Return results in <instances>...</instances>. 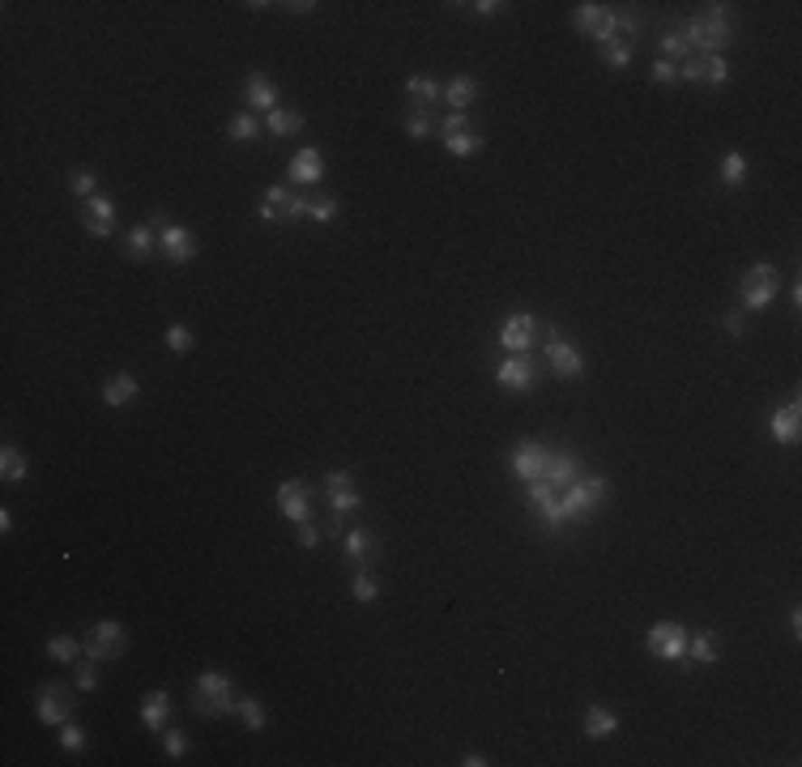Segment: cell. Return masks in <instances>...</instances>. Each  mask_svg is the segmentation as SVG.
<instances>
[{
    "instance_id": "obj_26",
    "label": "cell",
    "mask_w": 802,
    "mask_h": 767,
    "mask_svg": "<svg viewBox=\"0 0 802 767\" xmlns=\"http://www.w3.org/2000/svg\"><path fill=\"white\" fill-rule=\"evenodd\" d=\"M444 103H448V111H461V116H469V107L478 103V77L457 73L453 81L444 86Z\"/></svg>"
},
{
    "instance_id": "obj_9",
    "label": "cell",
    "mask_w": 802,
    "mask_h": 767,
    "mask_svg": "<svg viewBox=\"0 0 802 767\" xmlns=\"http://www.w3.org/2000/svg\"><path fill=\"white\" fill-rule=\"evenodd\" d=\"M546 362L560 379H580L585 376V354L576 341H563L555 324H546Z\"/></svg>"
},
{
    "instance_id": "obj_46",
    "label": "cell",
    "mask_w": 802,
    "mask_h": 767,
    "mask_svg": "<svg viewBox=\"0 0 802 767\" xmlns=\"http://www.w3.org/2000/svg\"><path fill=\"white\" fill-rule=\"evenodd\" d=\"M73 687H77V691H99V661H90V657H86V665H77Z\"/></svg>"
},
{
    "instance_id": "obj_19",
    "label": "cell",
    "mask_w": 802,
    "mask_h": 767,
    "mask_svg": "<svg viewBox=\"0 0 802 767\" xmlns=\"http://www.w3.org/2000/svg\"><path fill=\"white\" fill-rule=\"evenodd\" d=\"M287 180H290V188H316V183L325 180V158H320L316 145H303V150L290 158Z\"/></svg>"
},
{
    "instance_id": "obj_28",
    "label": "cell",
    "mask_w": 802,
    "mask_h": 767,
    "mask_svg": "<svg viewBox=\"0 0 802 767\" xmlns=\"http://www.w3.org/2000/svg\"><path fill=\"white\" fill-rule=\"evenodd\" d=\"M137 392H141V384H137V376H128V371H120V376H111L103 384V401L111 409H124L128 401H137Z\"/></svg>"
},
{
    "instance_id": "obj_43",
    "label": "cell",
    "mask_w": 802,
    "mask_h": 767,
    "mask_svg": "<svg viewBox=\"0 0 802 767\" xmlns=\"http://www.w3.org/2000/svg\"><path fill=\"white\" fill-rule=\"evenodd\" d=\"M56 742H61V751H69V754L86 751V729H81V725H73V721H64L61 729H56Z\"/></svg>"
},
{
    "instance_id": "obj_8",
    "label": "cell",
    "mask_w": 802,
    "mask_h": 767,
    "mask_svg": "<svg viewBox=\"0 0 802 767\" xmlns=\"http://www.w3.org/2000/svg\"><path fill=\"white\" fill-rule=\"evenodd\" d=\"M645 648L649 657L666 665H687V627L683 622H653L649 635H645Z\"/></svg>"
},
{
    "instance_id": "obj_47",
    "label": "cell",
    "mask_w": 802,
    "mask_h": 767,
    "mask_svg": "<svg viewBox=\"0 0 802 767\" xmlns=\"http://www.w3.org/2000/svg\"><path fill=\"white\" fill-rule=\"evenodd\" d=\"M163 751H167V759H184L188 754V737H184V729H163Z\"/></svg>"
},
{
    "instance_id": "obj_24",
    "label": "cell",
    "mask_w": 802,
    "mask_h": 767,
    "mask_svg": "<svg viewBox=\"0 0 802 767\" xmlns=\"http://www.w3.org/2000/svg\"><path fill=\"white\" fill-rule=\"evenodd\" d=\"M243 103H248V111H257V116H269L273 107H278V86H273L265 73H248V81H243Z\"/></svg>"
},
{
    "instance_id": "obj_1",
    "label": "cell",
    "mask_w": 802,
    "mask_h": 767,
    "mask_svg": "<svg viewBox=\"0 0 802 767\" xmlns=\"http://www.w3.org/2000/svg\"><path fill=\"white\" fill-rule=\"evenodd\" d=\"M730 5H709L700 17H692L687 26H683V39H687V47L696 51V56H722L730 47V39H734V31H730V17H726Z\"/></svg>"
},
{
    "instance_id": "obj_53",
    "label": "cell",
    "mask_w": 802,
    "mask_h": 767,
    "mask_svg": "<svg viewBox=\"0 0 802 767\" xmlns=\"http://www.w3.org/2000/svg\"><path fill=\"white\" fill-rule=\"evenodd\" d=\"M461 767H486V754L466 751V754H461Z\"/></svg>"
},
{
    "instance_id": "obj_15",
    "label": "cell",
    "mask_w": 802,
    "mask_h": 767,
    "mask_svg": "<svg viewBox=\"0 0 802 767\" xmlns=\"http://www.w3.org/2000/svg\"><path fill=\"white\" fill-rule=\"evenodd\" d=\"M342 555L354 572H372L380 563V538L372 528H350V533H342Z\"/></svg>"
},
{
    "instance_id": "obj_48",
    "label": "cell",
    "mask_w": 802,
    "mask_h": 767,
    "mask_svg": "<svg viewBox=\"0 0 802 767\" xmlns=\"http://www.w3.org/2000/svg\"><path fill=\"white\" fill-rule=\"evenodd\" d=\"M439 133V120L436 116H410L406 120V136H414V141H423V136Z\"/></svg>"
},
{
    "instance_id": "obj_50",
    "label": "cell",
    "mask_w": 802,
    "mask_h": 767,
    "mask_svg": "<svg viewBox=\"0 0 802 767\" xmlns=\"http://www.w3.org/2000/svg\"><path fill=\"white\" fill-rule=\"evenodd\" d=\"M295 542H299L303 550H316V546H320V528L312 525V520H303V525H295Z\"/></svg>"
},
{
    "instance_id": "obj_2",
    "label": "cell",
    "mask_w": 802,
    "mask_h": 767,
    "mask_svg": "<svg viewBox=\"0 0 802 767\" xmlns=\"http://www.w3.org/2000/svg\"><path fill=\"white\" fill-rule=\"evenodd\" d=\"M610 499V482L606 478H598V473H580V478L568 486L560 495V528H568V525H576V520H585L590 511H598Z\"/></svg>"
},
{
    "instance_id": "obj_25",
    "label": "cell",
    "mask_w": 802,
    "mask_h": 767,
    "mask_svg": "<svg viewBox=\"0 0 802 767\" xmlns=\"http://www.w3.org/2000/svg\"><path fill=\"white\" fill-rule=\"evenodd\" d=\"M141 725H146L154 737H163V729L171 725V695L167 691H150L141 699Z\"/></svg>"
},
{
    "instance_id": "obj_18",
    "label": "cell",
    "mask_w": 802,
    "mask_h": 767,
    "mask_svg": "<svg viewBox=\"0 0 802 767\" xmlns=\"http://www.w3.org/2000/svg\"><path fill=\"white\" fill-rule=\"evenodd\" d=\"M81 226L90 230L94 239H111L116 235V201L111 196H90L86 205H81Z\"/></svg>"
},
{
    "instance_id": "obj_27",
    "label": "cell",
    "mask_w": 802,
    "mask_h": 767,
    "mask_svg": "<svg viewBox=\"0 0 802 767\" xmlns=\"http://www.w3.org/2000/svg\"><path fill=\"white\" fill-rule=\"evenodd\" d=\"M154 252H158V226L154 222H141L124 235V256L128 260H150Z\"/></svg>"
},
{
    "instance_id": "obj_4",
    "label": "cell",
    "mask_w": 802,
    "mask_h": 767,
    "mask_svg": "<svg viewBox=\"0 0 802 767\" xmlns=\"http://www.w3.org/2000/svg\"><path fill=\"white\" fill-rule=\"evenodd\" d=\"M307 201H312V196H303L299 188L273 183V188H265V196L257 201V218L260 222H269V226L299 222V218H307Z\"/></svg>"
},
{
    "instance_id": "obj_16",
    "label": "cell",
    "mask_w": 802,
    "mask_h": 767,
    "mask_svg": "<svg viewBox=\"0 0 802 767\" xmlns=\"http://www.w3.org/2000/svg\"><path fill=\"white\" fill-rule=\"evenodd\" d=\"M495 384L504 392H530L538 384V367H533L530 354H508V359L495 362Z\"/></svg>"
},
{
    "instance_id": "obj_37",
    "label": "cell",
    "mask_w": 802,
    "mask_h": 767,
    "mask_svg": "<svg viewBox=\"0 0 802 767\" xmlns=\"http://www.w3.org/2000/svg\"><path fill=\"white\" fill-rule=\"evenodd\" d=\"M77 652H86V648L77 644L73 635H52V640H47V661L73 665V661H77Z\"/></svg>"
},
{
    "instance_id": "obj_49",
    "label": "cell",
    "mask_w": 802,
    "mask_h": 767,
    "mask_svg": "<svg viewBox=\"0 0 802 767\" xmlns=\"http://www.w3.org/2000/svg\"><path fill=\"white\" fill-rule=\"evenodd\" d=\"M453 9H469L474 17H495V14H504L508 5H504V0H474V5H453Z\"/></svg>"
},
{
    "instance_id": "obj_22",
    "label": "cell",
    "mask_w": 802,
    "mask_h": 767,
    "mask_svg": "<svg viewBox=\"0 0 802 767\" xmlns=\"http://www.w3.org/2000/svg\"><path fill=\"white\" fill-rule=\"evenodd\" d=\"M798 431H802V401L789 397L786 406L769 414V435L777 444H798Z\"/></svg>"
},
{
    "instance_id": "obj_54",
    "label": "cell",
    "mask_w": 802,
    "mask_h": 767,
    "mask_svg": "<svg viewBox=\"0 0 802 767\" xmlns=\"http://www.w3.org/2000/svg\"><path fill=\"white\" fill-rule=\"evenodd\" d=\"M290 14H312L316 9V0H295V5H287Z\"/></svg>"
},
{
    "instance_id": "obj_44",
    "label": "cell",
    "mask_w": 802,
    "mask_h": 767,
    "mask_svg": "<svg viewBox=\"0 0 802 767\" xmlns=\"http://www.w3.org/2000/svg\"><path fill=\"white\" fill-rule=\"evenodd\" d=\"M649 77H653V86H683L679 64H675V61H662V56L649 64Z\"/></svg>"
},
{
    "instance_id": "obj_39",
    "label": "cell",
    "mask_w": 802,
    "mask_h": 767,
    "mask_svg": "<svg viewBox=\"0 0 802 767\" xmlns=\"http://www.w3.org/2000/svg\"><path fill=\"white\" fill-rule=\"evenodd\" d=\"M235 716H240L243 729H252V734H260V729L269 725V716H265V707H260L257 699H235Z\"/></svg>"
},
{
    "instance_id": "obj_17",
    "label": "cell",
    "mask_w": 802,
    "mask_h": 767,
    "mask_svg": "<svg viewBox=\"0 0 802 767\" xmlns=\"http://www.w3.org/2000/svg\"><path fill=\"white\" fill-rule=\"evenodd\" d=\"M533 337H538V320L530 312H513V316H504L500 324V346L513 350V354H530Z\"/></svg>"
},
{
    "instance_id": "obj_6",
    "label": "cell",
    "mask_w": 802,
    "mask_h": 767,
    "mask_svg": "<svg viewBox=\"0 0 802 767\" xmlns=\"http://www.w3.org/2000/svg\"><path fill=\"white\" fill-rule=\"evenodd\" d=\"M81 648H86L90 661H120L124 652H128V631H124L116 618H99V622H90Z\"/></svg>"
},
{
    "instance_id": "obj_11",
    "label": "cell",
    "mask_w": 802,
    "mask_h": 767,
    "mask_svg": "<svg viewBox=\"0 0 802 767\" xmlns=\"http://www.w3.org/2000/svg\"><path fill=\"white\" fill-rule=\"evenodd\" d=\"M679 77L683 81H692V86H704V90H722L730 81V64L722 61V56H687V61L679 64Z\"/></svg>"
},
{
    "instance_id": "obj_45",
    "label": "cell",
    "mask_w": 802,
    "mask_h": 767,
    "mask_svg": "<svg viewBox=\"0 0 802 767\" xmlns=\"http://www.w3.org/2000/svg\"><path fill=\"white\" fill-rule=\"evenodd\" d=\"M69 188H73L77 196H86V201H90V196H99V175H94L90 166H77L73 175H69Z\"/></svg>"
},
{
    "instance_id": "obj_7",
    "label": "cell",
    "mask_w": 802,
    "mask_h": 767,
    "mask_svg": "<svg viewBox=\"0 0 802 767\" xmlns=\"http://www.w3.org/2000/svg\"><path fill=\"white\" fill-rule=\"evenodd\" d=\"M619 9H610V5H598V0H585V5H576L572 9V31L593 39V43H606V39H615L619 34Z\"/></svg>"
},
{
    "instance_id": "obj_35",
    "label": "cell",
    "mask_w": 802,
    "mask_h": 767,
    "mask_svg": "<svg viewBox=\"0 0 802 767\" xmlns=\"http://www.w3.org/2000/svg\"><path fill=\"white\" fill-rule=\"evenodd\" d=\"M260 133H265V116H257V111H240V116H231V124H227L231 141H257Z\"/></svg>"
},
{
    "instance_id": "obj_55",
    "label": "cell",
    "mask_w": 802,
    "mask_h": 767,
    "mask_svg": "<svg viewBox=\"0 0 802 767\" xmlns=\"http://www.w3.org/2000/svg\"><path fill=\"white\" fill-rule=\"evenodd\" d=\"M9 528H14V511L0 508V533H9Z\"/></svg>"
},
{
    "instance_id": "obj_3",
    "label": "cell",
    "mask_w": 802,
    "mask_h": 767,
    "mask_svg": "<svg viewBox=\"0 0 802 767\" xmlns=\"http://www.w3.org/2000/svg\"><path fill=\"white\" fill-rule=\"evenodd\" d=\"M193 707H197V716H205V721L231 716V712H235V682H231V674H222V669L197 674V682H193Z\"/></svg>"
},
{
    "instance_id": "obj_29",
    "label": "cell",
    "mask_w": 802,
    "mask_h": 767,
    "mask_svg": "<svg viewBox=\"0 0 802 767\" xmlns=\"http://www.w3.org/2000/svg\"><path fill=\"white\" fill-rule=\"evenodd\" d=\"M615 734H619V716H615L610 707L593 704L590 712H585V737H593V742H606V737H615Z\"/></svg>"
},
{
    "instance_id": "obj_51",
    "label": "cell",
    "mask_w": 802,
    "mask_h": 767,
    "mask_svg": "<svg viewBox=\"0 0 802 767\" xmlns=\"http://www.w3.org/2000/svg\"><path fill=\"white\" fill-rule=\"evenodd\" d=\"M722 329H726L730 337H747V316H742V307H734V312L722 316Z\"/></svg>"
},
{
    "instance_id": "obj_12",
    "label": "cell",
    "mask_w": 802,
    "mask_h": 767,
    "mask_svg": "<svg viewBox=\"0 0 802 767\" xmlns=\"http://www.w3.org/2000/svg\"><path fill=\"white\" fill-rule=\"evenodd\" d=\"M325 491H329V511L342 516V520L363 508V495H359V486H354V473H350V469H329V473H325Z\"/></svg>"
},
{
    "instance_id": "obj_33",
    "label": "cell",
    "mask_w": 802,
    "mask_h": 767,
    "mask_svg": "<svg viewBox=\"0 0 802 767\" xmlns=\"http://www.w3.org/2000/svg\"><path fill=\"white\" fill-rule=\"evenodd\" d=\"M444 141V150L453 154V158H478L483 154V133H474V128H466V133H453V136H439Z\"/></svg>"
},
{
    "instance_id": "obj_40",
    "label": "cell",
    "mask_w": 802,
    "mask_h": 767,
    "mask_svg": "<svg viewBox=\"0 0 802 767\" xmlns=\"http://www.w3.org/2000/svg\"><path fill=\"white\" fill-rule=\"evenodd\" d=\"M350 597L359 605H372L380 597V585H376V575L372 572H354V580H350Z\"/></svg>"
},
{
    "instance_id": "obj_20",
    "label": "cell",
    "mask_w": 802,
    "mask_h": 767,
    "mask_svg": "<svg viewBox=\"0 0 802 767\" xmlns=\"http://www.w3.org/2000/svg\"><path fill=\"white\" fill-rule=\"evenodd\" d=\"M444 98V86L436 77L427 73H414L406 81V103H410V116H436V103Z\"/></svg>"
},
{
    "instance_id": "obj_42",
    "label": "cell",
    "mask_w": 802,
    "mask_h": 767,
    "mask_svg": "<svg viewBox=\"0 0 802 767\" xmlns=\"http://www.w3.org/2000/svg\"><path fill=\"white\" fill-rule=\"evenodd\" d=\"M193 346H197V332L188 329V324H171V329H167V350H171V354L184 359Z\"/></svg>"
},
{
    "instance_id": "obj_32",
    "label": "cell",
    "mask_w": 802,
    "mask_h": 767,
    "mask_svg": "<svg viewBox=\"0 0 802 767\" xmlns=\"http://www.w3.org/2000/svg\"><path fill=\"white\" fill-rule=\"evenodd\" d=\"M26 473H31V461H26V452L14 448V444H5V448H0V478L14 486V482H26Z\"/></svg>"
},
{
    "instance_id": "obj_38",
    "label": "cell",
    "mask_w": 802,
    "mask_h": 767,
    "mask_svg": "<svg viewBox=\"0 0 802 767\" xmlns=\"http://www.w3.org/2000/svg\"><path fill=\"white\" fill-rule=\"evenodd\" d=\"M337 213H342V205H337V196H312V201H307V218H312V222H320V226H334L337 222Z\"/></svg>"
},
{
    "instance_id": "obj_30",
    "label": "cell",
    "mask_w": 802,
    "mask_h": 767,
    "mask_svg": "<svg viewBox=\"0 0 802 767\" xmlns=\"http://www.w3.org/2000/svg\"><path fill=\"white\" fill-rule=\"evenodd\" d=\"M722 657V640H717V631H696V635H687V665L696 661V665H712Z\"/></svg>"
},
{
    "instance_id": "obj_52",
    "label": "cell",
    "mask_w": 802,
    "mask_h": 767,
    "mask_svg": "<svg viewBox=\"0 0 802 767\" xmlns=\"http://www.w3.org/2000/svg\"><path fill=\"white\" fill-rule=\"evenodd\" d=\"M469 128V116H461V111H448L444 120H439V136H453V133H466Z\"/></svg>"
},
{
    "instance_id": "obj_13",
    "label": "cell",
    "mask_w": 802,
    "mask_h": 767,
    "mask_svg": "<svg viewBox=\"0 0 802 767\" xmlns=\"http://www.w3.org/2000/svg\"><path fill=\"white\" fill-rule=\"evenodd\" d=\"M34 712H39V721L52 725V729H61L64 721H73V695H69V687L43 682L39 695H34Z\"/></svg>"
},
{
    "instance_id": "obj_23",
    "label": "cell",
    "mask_w": 802,
    "mask_h": 767,
    "mask_svg": "<svg viewBox=\"0 0 802 767\" xmlns=\"http://www.w3.org/2000/svg\"><path fill=\"white\" fill-rule=\"evenodd\" d=\"M546 456H551L546 444H538V439H521V444L513 448V473L521 482H533L546 469Z\"/></svg>"
},
{
    "instance_id": "obj_5",
    "label": "cell",
    "mask_w": 802,
    "mask_h": 767,
    "mask_svg": "<svg viewBox=\"0 0 802 767\" xmlns=\"http://www.w3.org/2000/svg\"><path fill=\"white\" fill-rule=\"evenodd\" d=\"M777 290H781V273H777V265H751L739 282V307L742 312H764V307H772Z\"/></svg>"
},
{
    "instance_id": "obj_36",
    "label": "cell",
    "mask_w": 802,
    "mask_h": 767,
    "mask_svg": "<svg viewBox=\"0 0 802 767\" xmlns=\"http://www.w3.org/2000/svg\"><path fill=\"white\" fill-rule=\"evenodd\" d=\"M747 171H751V166H747V158H742L739 150H730L726 158H722V183H726L730 192H739L742 183H747Z\"/></svg>"
},
{
    "instance_id": "obj_41",
    "label": "cell",
    "mask_w": 802,
    "mask_h": 767,
    "mask_svg": "<svg viewBox=\"0 0 802 767\" xmlns=\"http://www.w3.org/2000/svg\"><path fill=\"white\" fill-rule=\"evenodd\" d=\"M657 51H662V61H687L692 56V47H687V39H683V31H666L662 34V43H657Z\"/></svg>"
},
{
    "instance_id": "obj_10",
    "label": "cell",
    "mask_w": 802,
    "mask_h": 767,
    "mask_svg": "<svg viewBox=\"0 0 802 767\" xmlns=\"http://www.w3.org/2000/svg\"><path fill=\"white\" fill-rule=\"evenodd\" d=\"M273 503H278V511L287 516L290 525H303V520H312V486H307L303 478L278 482V491H273Z\"/></svg>"
},
{
    "instance_id": "obj_34",
    "label": "cell",
    "mask_w": 802,
    "mask_h": 767,
    "mask_svg": "<svg viewBox=\"0 0 802 767\" xmlns=\"http://www.w3.org/2000/svg\"><path fill=\"white\" fill-rule=\"evenodd\" d=\"M265 128H269L273 136H295L303 128V111H295V107H273L269 116H265Z\"/></svg>"
},
{
    "instance_id": "obj_31",
    "label": "cell",
    "mask_w": 802,
    "mask_h": 767,
    "mask_svg": "<svg viewBox=\"0 0 802 767\" xmlns=\"http://www.w3.org/2000/svg\"><path fill=\"white\" fill-rule=\"evenodd\" d=\"M632 56H636V43H627V39H606V43H598V61L606 64V69H615V73H623L627 64H632Z\"/></svg>"
},
{
    "instance_id": "obj_56",
    "label": "cell",
    "mask_w": 802,
    "mask_h": 767,
    "mask_svg": "<svg viewBox=\"0 0 802 767\" xmlns=\"http://www.w3.org/2000/svg\"><path fill=\"white\" fill-rule=\"evenodd\" d=\"M789 631L802 635V610H789Z\"/></svg>"
},
{
    "instance_id": "obj_14",
    "label": "cell",
    "mask_w": 802,
    "mask_h": 767,
    "mask_svg": "<svg viewBox=\"0 0 802 767\" xmlns=\"http://www.w3.org/2000/svg\"><path fill=\"white\" fill-rule=\"evenodd\" d=\"M158 252H163V260H171V265H188V260H197V235L188 230V226L180 222H167V226H158Z\"/></svg>"
},
{
    "instance_id": "obj_21",
    "label": "cell",
    "mask_w": 802,
    "mask_h": 767,
    "mask_svg": "<svg viewBox=\"0 0 802 767\" xmlns=\"http://www.w3.org/2000/svg\"><path fill=\"white\" fill-rule=\"evenodd\" d=\"M538 478H543L551 491H560L563 495V491L580 478V456H576V452H551V456H546V469L538 473Z\"/></svg>"
}]
</instances>
